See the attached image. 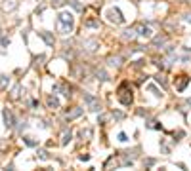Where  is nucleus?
<instances>
[{"mask_svg": "<svg viewBox=\"0 0 191 171\" xmlns=\"http://www.w3.org/2000/svg\"><path fill=\"white\" fill-rule=\"evenodd\" d=\"M117 99H119V103H120L122 107H130V105H132L134 91H132V88H130L128 82H122V84L119 86V89H117Z\"/></svg>", "mask_w": 191, "mask_h": 171, "instance_id": "1", "label": "nucleus"}, {"mask_svg": "<svg viewBox=\"0 0 191 171\" xmlns=\"http://www.w3.org/2000/svg\"><path fill=\"white\" fill-rule=\"evenodd\" d=\"M75 27V17L73 14H69V11H61V14L58 15V31L61 34H69Z\"/></svg>", "mask_w": 191, "mask_h": 171, "instance_id": "2", "label": "nucleus"}, {"mask_svg": "<svg viewBox=\"0 0 191 171\" xmlns=\"http://www.w3.org/2000/svg\"><path fill=\"white\" fill-rule=\"evenodd\" d=\"M107 19H109L111 23H115V25H120V23H124V17H122V14H120L119 8H111V10L107 11Z\"/></svg>", "mask_w": 191, "mask_h": 171, "instance_id": "3", "label": "nucleus"}, {"mask_svg": "<svg viewBox=\"0 0 191 171\" xmlns=\"http://www.w3.org/2000/svg\"><path fill=\"white\" fill-rule=\"evenodd\" d=\"M84 103L88 105V108H90V110H94V112L102 110V103H99V99H98V97H92V95L84 93Z\"/></svg>", "mask_w": 191, "mask_h": 171, "instance_id": "4", "label": "nucleus"}, {"mask_svg": "<svg viewBox=\"0 0 191 171\" xmlns=\"http://www.w3.org/2000/svg\"><path fill=\"white\" fill-rule=\"evenodd\" d=\"M98 48H99V42H98L96 38H86V40L82 42V50H84L86 53H96Z\"/></svg>", "mask_w": 191, "mask_h": 171, "instance_id": "5", "label": "nucleus"}, {"mask_svg": "<svg viewBox=\"0 0 191 171\" xmlns=\"http://www.w3.org/2000/svg\"><path fill=\"white\" fill-rule=\"evenodd\" d=\"M138 36H140V38H143V40H151V38L155 36V32H153V29H151V27L141 25V27L138 29Z\"/></svg>", "mask_w": 191, "mask_h": 171, "instance_id": "6", "label": "nucleus"}, {"mask_svg": "<svg viewBox=\"0 0 191 171\" xmlns=\"http://www.w3.org/2000/svg\"><path fill=\"white\" fill-rule=\"evenodd\" d=\"M2 116H4V124H6V128L12 129L14 125H15V120H14L12 110H10V108H4V110H2Z\"/></svg>", "mask_w": 191, "mask_h": 171, "instance_id": "7", "label": "nucleus"}, {"mask_svg": "<svg viewBox=\"0 0 191 171\" xmlns=\"http://www.w3.org/2000/svg\"><path fill=\"white\" fill-rule=\"evenodd\" d=\"M187 84H189V76H185V74L178 76V82H174V86H176L178 91H184V89L187 88Z\"/></svg>", "mask_w": 191, "mask_h": 171, "instance_id": "8", "label": "nucleus"}, {"mask_svg": "<svg viewBox=\"0 0 191 171\" xmlns=\"http://www.w3.org/2000/svg\"><path fill=\"white\" fill-rule=\"evenodd\" d=\"M46 105H48V108H52V110H58V108H59V99L54 97V95H48Z\"/></svg>", "mask_w": 191, "mask_h": 171, "instance_id": "9", "label": "nucleus"}, {"mask_svg": "<svg viewBox=\"0 0 191 171\" xmlns=\"http://www.w3.org/2000/svg\"><path fill=\"white\" fill-rule=\"evenodd\" d=\"M84 27H88V29L99 27V19H98V17H86V19H84Z\"/></svg>", "mask_w": 191, "mask_h": 171, "instance_id": "10", "label": "nucleus"}, {"mask_svg": "<svg viewBox=\"0 0 191 171\" xmlns=\"http://www.w3.org/2000/svg\"><path fill=\"white\" fill-rule=\"evenodd\" d=\"M84 112V108H80V107H75L71 112H67V120H75V118H78L80 114Z\"/></svg>", "mask_w": 191, "mask_h": 171, "instance_id": "11", "label": "nucleus"}, {"mask_svg": "<svg viewBox=\"0 0 191 171\" xmlns=\"http://www.w3.org/2000/svg\"><path fill=\"white\" fill-rule=\"evenodd\" d=\"M136 36H138V31L136 29H126L124 32H122V38H124V40H134Z\"/></svg>", "mask_w": 191, "mask_h": 171, "instance_id": "12", "label": "nucleus"}, {"mask_svg": "<svg viewBox=\"0 0 191 171\" xmlns=\"http://www.w3.org/2000/svg\"><path fill=\"white\" fill-rule=\"evenodd\" d=\"M2 8H4V11H14L17 8V2H15V0H4Z\"/></svg>", "mask_w": 191, "mask_h": 171, "instance_id": "13", "label": "nucleus"}, {"mask_svg": "<svg viewBox=\"0 0 191 171\" xmlns=\"http://www.w3.org/2000/svg\"><path fill=\"white\" fill-rule=\"evenodd\" d=\"M166 36H153V48L155 50H161V46H164Z\"/></svg>", "mask_w": 191, "mask_h": 171, "instance_id": "14", "label": "nucleus"}, {"mask_svg": "<svg viewBox=\"0 0 191 171\" xmlns=\"http://www.w3.org/2000/svg\"><path fill=\"white\" fill-rule=\"evenodd\" d=\"M38 34L44 38V42H46L48 46H54V36H52V34H50L48 31H42V32H38Z\"/></svg>", "mask_w": 191, "mask_h": 171, "instance_id": "15", "label": "nucleus"}, {"mask_svg": "<svg viewBox=\"0 0 191 171\" xmlns=\"http://www.w3.org/2000/svg\"><path fill=\"white\" fill-rule=\"evenodd\" d=\"M120 61H122V59L117 55V57H109V61H107V63H109V67H111V68H119V67H120Z\"/></svg>", "mask_w": 191, "mask_h": 171, "instance_id": "16", "label": "nucleus"}, {"mask_svg": "<svg viewBox=\"0 0 191 171\" xmlns=\"http://www.w3.org/2000/svg\"><path fill=\"white\" fill-rule=\"evenodd\" d=\"M96 76H98L99 82H107V80H109V76H107V72L103 71V68H98V71H96Z\"/></svg>", "mask_w": 191, "mask_h": 171, "instance_id": "17", "label": "nucleus"}, {"mask_svg": "<svg viewBox=\"0 0 191 171\" xmlns=\"http://www.w3.org/2000/svg\"><path fill=\"white\" fill-rule=\"evenodd\" d=\"M71 139H73V133H71V131H65V133H63V137H61V145H67Z\"/></svg>", "mask_w": 191, "mask_h": 171, "instance_id": "18", "label": "nucleus"}, {"mask_svg": "<svg viewBox=\"0 0 191 171\" xmlns=\"http://www.w3.org/2000/svg\"><path fill=\"white\" fill-rule=\"evenodd\" d=\"M80 137H82V139H84V137H86V139H92V129H90V128L82 129V131H80Z\"/></svg>", "mask_w": 191, "mask_h": 171, "instance_id": "19", "label": "nucleus"}, {"mask_svg": "<svg viewBox=\"0 0 191 171\" xmlns=\"http://www.w3.org/2000/svg\"><path fill=\"white\" fill-rule=\"evenodd\" d=\"M23 143H25L27 146H37V145H38L37 141H33V139H31V137H23Z\"/></svg>", "mask_w": 191, "mask_h": 171, "instance_id": "20", "label": "nucleus"}, {"mask_svg": "<svg viewBox=\"0 0 191 171\" xmlns=\"http://www.w3.org/2000/svg\"><path fill=\"white\" fill-rule=\"evenodd\" d=\"M155 82L159 84V86H163V88H166V80H164V76H155Z\"/></svg>", "mask_w": 191, "mask_h": 171, "instance_id": "21", "label": "nucleus"}, {"mask_svg": "<svg viewBox=\"0 0 191 171\" xmlns=\"http://www.w3.org/2000/svg\"><path fill=\"white\" fill-rule=\"evenodd\" d=\"M147 89H149V91H151V93H155V95H157V97H163V93H159V91H157V88H155V86H153V84H151V86H147Z\"/></svg>", "mask_w": 191, "mask_h": 171, "instance_id": "22", "label": "nucleus"}, {"mask_svg": "<svg viewBox=\"0 0 191 171\" xmlns=\"http://www.w3.org/2000/svg\"><path fill=\"white\" fill-rule=\"evenodd\" d=\"M38 158H40V160H48V158H50V154H48L46 150H38Z\"/></svg>", "mask_w": 191, "mask_h": 171, "instance_id": "23", "label": "nucleus"}, {"mask_svg": "<svg viewBox=\"0 0 191 171\" xmlns=\"http://www.w3.org/2000/svg\"><path fill=\"white\" fill-rule=\"evenodd\" d=\"M8 80H10L8 76H4V74H0V86H6V84H8Z\"/></svg>", "mask_w": 191, "mask_h": 171, "instance_id": "24", "label": "nucleus"}, {"mask_svg": "<svg viewBox=\"0 0 191 171\" xmlns=\"http://www.w3.org/2000/svg\"><path fill=\"white\" fill-rule=\"evenodd\" d=\"M119 141H120V143H126V141H128V137H126L124 133H119Z\"/></svg>", "mask_w": 191, "mask_h": 171, "instance_id": "25", "label": "nucleus"}, {"mask_svg": "<svg viewBox=\"0 0 191 171\" xmlns=\"http://www.w3.org/2000/svg\"><path fill=\"white\" fill-rule=\"evenodd\" d=\"M122 116H124L122 112H113V118H115V120H122Z\"/></svg>", "mask_w": 191, "mask_h": 171, "instance_id": "26", "label": "nucleus"}, {"mask_svg": "<svg viewBox=\"0 0 191 171\" xmlns=\"http://www.w3.org/2000/svg\"><path fill=\"white\" fill-rule=\"evenodd\" d=\"M80 160H82V162H86V160H90V156H88V154H82V156H80Z\"/></svg>", "mask_w": 191, "mask_h": 171, "instance_id": "27", "label": "nucleus"}, {"mask_svg": "<svg viewBox=\"0 0 191 171\" xmlns=\"http://www.w3.org/2000/svg\"><path fill=\"white\" fill-rule=\"evenodd\" d=\"M185 19H187V23H191V14H189V15H185Z\"/></svg>", "mask_w": 191, "mask_h": 171, "instance_id": "28", "label": "nucleus"}, {"mask_svg": "<svg viewBox=\"0 0 191 171\" xmlns=\"http://www.w3.org/2000/svg\"><path fill=\"white\" fill-rule=\"evenodd\" d=\"M185 103H187V105H189V107H191V99H187V101H185Z\"/></svg>", "mask_w": 191, "mask_h": 171, "instance_id": "29", "label": "nucleus"}]
</instances>
